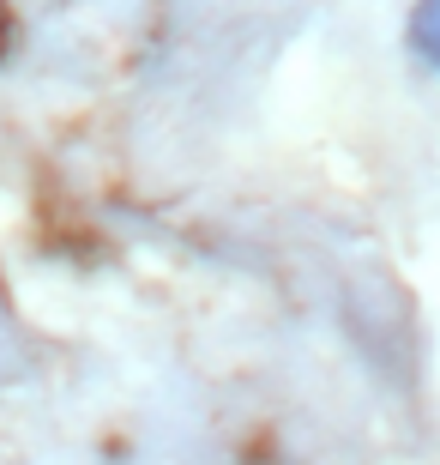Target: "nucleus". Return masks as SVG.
I'll use <instances>...</instances> for the list:
<instances>
[{
	"label": "nucleus",
	"mask_w": 440,
	"mask_h": 465,
	"mask_svg": "<svg viewBox=\"0 0 440 465\" xmlns=\"http://www.w3.org/2000/svg\"><path fill=\"white\" fill-rule=\"evenodd\" d=\"M410 49H416L428 67L440 73V0H416V18H410Z\"/></svg>",
	"instance_id": "obj_1"
}]
</instances>
